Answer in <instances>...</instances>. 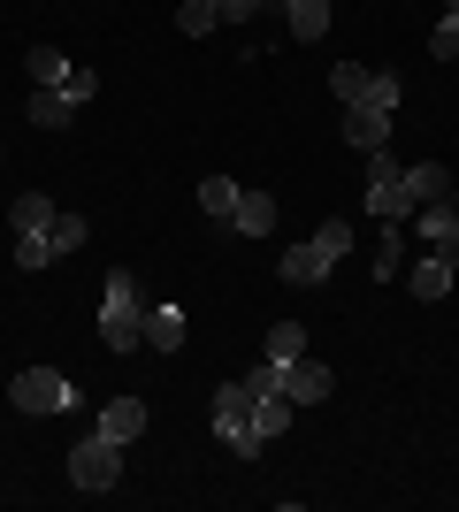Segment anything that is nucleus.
I'll return each mask as SVG.
<instances>
[{
    "mask_svg": "<svg viewBox=\"0 0 459 512\" xmlns=\"http://www.w3.org/2000/svg\"><path fill=\"white\" fill-rule=\"evenodd\" d=\"M100 337H108V352H138L146 344V299H138L131 268H108V283H100Z\"/></svg>",
    "mask_w": 459,
    "mask_h": 512,
    "instance_id": "1",
    "label": "nucleus"
},
{
    "mask_svg": "<svg viewBox=\"0 0 459 512\" xmlns=\"http://www.w3.org/2000/svg\"><path fill=\"white\" fill-rule=\"evenodd\" d=\"M345 253H352V222H322L306 245H291V253H284V268H276V276H284L291 291H314V283H322Z\"/></svg>",
    "mask_w": 459,
    "mask_h": 512,
    "instance_id": "2",
    "label": "nucleus"
},
{
    "mask_svg": "<svg viewBox=\"0 0 459 512\" xmlns=\"http://www.w3.org/2000/svg\"><path fill=\"white\" fill-rule=\"evenodd\" d=\"M69 482H77V490H85V497H108L115 482H123V444H115V436H100V428H92L85 444L69 451Z\"/></svg>",
    "mask_w": 459,
    "mask_h": 512,
    "instance_id": "3",
    "label": "nucleus"
},
{
    "mask_svg": "<svg viewBox=\"0 0 459 512\" xmlns=\"http://www.w3.org/2000/svg\"><path fill=\"white\" fill-rule=\"evenodd\" d=\"M421 199H414V176L398 169L391 153H368V214L375 222H406Z\"/></svg>",
    "mask_w": 459,
    "mask_h": 512,
    "instance_id": "4",
    "label": "nucleus"
},
{
    "mask_svg": "<svg viewBox=\"0 0 459 512\" xmlns=\"http://www.w3.org/2000/svg\"><path fill=\"white\" fill-rule=\"evenodd\" d=\"M8 398H16V413H69V406H77V383L54 375V367H16Z\"/></svg>",
    "mask_w": 459,
    "mask_h": 512,
    "instance_id": "5",
    "label": "nucleus"
},
{
    "mask_svg": "<svg viewBox=\"0 0 459 512\" xmlns=\"http://www.w3.org/2000/svg\"><path fill=\"white\" fill-rule=\"evenodd\" d=\"M85 214H54V230H31L16 237V268H46V260H69L77 245H85Z\"/></svg>",
    "mask_w": 459,
    "mask_h": 512,
    "instance_id": "6",
    "label": "nucleus"
},
{
    "mask_svg": "<svg viewBox=\"0 0 459 512\" xmlns=\"http://www.w3.org/2000/svg\"><path fill=\"white\" fill-rule=\"evenodd\" d=\"M391 115H398V107L352 100V107H345V146H352V153H383V146H391Z\"/></svg>",
    "mask_w": 459,
    "mask_h": 512,
    "instance_id": "7",
    "label": "nucleus"
},
{
    "mask_svg": "<svg viewBox=\"0 0 459 512\" xmlns=\"http://www.w3.org/2000/svg\"><path fill=\"white\" fill-rule=\"evenodd\" d=\"M329 390H337V375H329V367H314L306 352H299V360H284V398H291V406H322Z\"/></svg>",
    "mask_w": 459,
    "mask_h": 512,
    "instance_id": "8",
    "label": "nucleus"
},
{
    "mask_svg": "<svg viewBox=\"0 0 459 512\" xmlns=\"http://www.w3.org/2000/svg\"><path fill=\"white\" fill-rule=\"evenodd\" d=\"M77 107H85V100H69L62 85H39V92H31V107H23V123H39V130H69V123H77Z\"/></svg>",
    "mask_w": 459,
    "mask_h": 512,
    "instance_id": "9",
    "label": "nucleus"
},
{
    "mask_svg": "<svg viewBox=\"0 0 459 512\" xmlns=\"http://www.w3.org/2000/svg\"><path fill=\"white\" fill-rule=\"evenodd\" d=\"M230 230H238V237H268V230H276V192L245 184V192H238V214H230Z\"/></svg>",
    "mask_w": 459,
    "mask_h": 512,
    "instance_id": "10",
    "label": "nucleus"
},
{
    "mask_svg": "<svg viewBox=\"0 0 459 512\" xmlns=\"http://www.w3.org/2000/svg\"><path fill=\"white\" fill-rule=\"evenodd\" d=\"M146 352H161V360L184 352V306H146Z\"/></svg>",
    "mask_w": 459,
    "mask_h": 512,
    "instance_id": "11",
    "label": "nucleus"
},
{
    "mask_svg": "<svg viewBox=\"0 0 459 512\" xmlns=\"http://www.w3.org/2000/svg\"><path fill=\"white\" fill-rule=\"evenodd\" d=\"M230 428H253V383H222L215 390V436H230Z\"/></svg>",
    "mask_w": 459,
    "mask_h": 512,
    "instance_id": "12",
    "label": "nucleus"
},
{
    "mask_svg": "<svg viewBox=\"0 0 459 512\" xmlns=\"http://www.w3.org/2000/svg\"><path fill=\"white\" fill-rule=\"evenodd\" d=\"M100 436H115V444H138V436H146V398H108V413H100Z\"/></svg>",
    "mask_w": 459,
    "mask_h": 512,
    "instance_id": "13",
    "label": "nucleus"
},
{
    "mask_svg": "<svg viewBox=\"0 0 459 512\" xmlns=\"http://www.w3.org/2000/svg\"><path fill=\"white\" fill-rule=\"evenodd\" d=\"M54 214H62V207H54L46 192H16V207H8V230H16V237H31V230H54Z\"/></svg>",
    "mask_w": 459,
    "mask_h": 512,
    "instance_id": "14",
    "label": "nucleus"
},
{
    "mask_svg": "<svg viewBox=\"0 0 459 512\" xmlns=\"http://www.w3.org/2000/svg\"><path fill=\"white\" fill-rule=\"evenodd\" d=\"M276 8L291 16V39H299V46H314L329 31V0H276Z\"/></svg>",
    "mask_w": 459,
    "mask_h": 512,
    "instance_id": "15",
    "label": "nucleus"
},
{
    "mask_svg": "<svg viewBox=\"0 0 459 512\" xmlns=\"http://www.w3.org/2000/svg\"><path fill=\"white\" fill-rule=\"evenodd\" d=\"M23 69H31V85H69V54H54V46H31V54H23Z\"/></svg>",
    "mask_w": 459,
    "mask_h": 512,
    "instance_id": "16",
    "label": "nucleus"
},
{
    "mask_svg": "<svg viewBox=\"0 0 459 512\" xmlns=\"http://www.w3.org/2000/svg\"><path fill=\"white\" fill-rule=\"evenodd\" d=\"M452 283H459V276H452V268H444L437 253H421V260H414V299H444Z\"/></svg>",
    "mask_w": 459,
    "mask_h": 512,
    "instance_id": "17",
    "label": "nucleus"
},
{
    "mask_svg": "<svg viewBox=\"0 0 459 512\" xmlns=\"http://www.w3.org/2000/svg\"><path fill=\"white\" fill-rule=\"evenodd\" d=\"M406 176H414V199H421V207H429V199H452V169H444V161H414Z\"/></svg>",
    "mask_w": 459,
    "mask_h": 512,
    "instance_id": "18",
    "label": "nucleus"
},
{
    "mask_svg": "<svg viewBox=\"0 0 459 512\" xmlns=\"http://www.w3.org/2000/svg\"><path fill=\"white\" fill-rule=\"evenodd\" d=\"M238 192H245V184H230V176H207V184H199V207L215 214V222H230V214H238Z\"/></svg>",
    "mask_w": 459,
    "mask_h": 512,
    "instance_id": "19",
    "label": "nucleus"
},
{
    "mask_svg": "<svg viewBox=\"0 0 459 512\" xmlns=\"http://www.w3.org/2000/svg\"><path fill=\"white\" fill-rule=\"evenodd\" d=\"M368 77H375L368 62H337V69H329V92L352 107V100H368Z\"/></svg>",
    "mask_w": 459,
    "mask_h": 512,
    "instance_id": "20",
    "label": "nucleus"
},
{
    "mask_svg": "<svg viewBox=\"0 0 459 512\" xmlns=\"http://www.w3.org/2000/svg\"><path fill=\"white\" fill-rule=\"evenodd\" d=\"M215 23H222V8H215V0H184V8H176V31H184V39H207Z\"/></svg>",
    "mask_w": 459,
    "mask_h": 512,
    "instance_id": "21",
    "label": "nucleus"
},
{
    "mask_svg": "<svg viewBox=\"0 0 459 512\" xmlns=\"http://www.w3.org/2000/svg\"><path fill=\"white\" fill-rule=\"evenodd\" d=\"M398 260H406V237H398V222H383V245H375V283H398Z\"/></svg>",
    "mask_w": 459,
    "mask_h": 512,
    "instance_id": "22",
    "label": "nucleus"
},
{
    "mask_svg": "<svg viewBox=\"0 0 459 512\" xmlns=\"http://www.w3.org/2000/svg\"><path fill=\"white\" fill-rule=\"evenodd\" d=\"M306 352V329L299 321H276V329H268V360H299Z\"/></svg>",
    "mask_w": 459,
    "mask_h": 512,
    "instance_id": "23",
    "label": "nucleus"
},
{
    "mask_svg": "<svg viewBox=\"0 0 459 512\" xmlns=\"http://www.w3.org/2000/svg\"><path fill=\"white\" fill-rule=\"evenodd\" d=\"M429 54H437V62H459V23H452V16L429 31Z\"/></svg>",
    "mask_w": 459,
    "mask_h": 512,
    "instance_id": "24",
    "label": "nucleus"
},
{
    "mask_svg": "<svg viewBox=\"0 0 459 512\" xmlns=\"http://www.w3.org/2000/svg\"><path fill=\"white\" fill-rule=\"evenodd\" d=\"M222 444L238 451V459H261V444H268V436H261V428H230V436H222Z\"/></svg>",
    "mask_w": 459,
    "mask_h": 512,
    "instance_id": "25",
    "label": "nucleus"
},
{
    "mask_svg": "<svg viewBox=\"0 0 459 512\" xmlns=\"http://www.w3.org/2000/svg\"><path fill=\"white\" fill-rule=\"evenodd\" d=\"M429 253H437V260H444V268H452V276H459V222H452V230H444V237H437V245H429Z\"/></svg>",
    "mask_w": 459,
    "mask_h": 512,
    "instance_id": "26",
    "label": "nucleus"
},
{
    "mask_svg": "<svg viewBox=\"0 0 459 512\" xmlns=\"http://www.w3.org/2000/svg\"><path fill=\"white\" fill-rule=\"evenodd\" d=\"M215 8H222V23H245V16H261L268 0H215Z\"/></svg>",
    "mask_w": 459,
    "mask_h": 512,
    "instance_id": "27",
    "label": "nucleus"
},
{
    "mask_svg": "<svg viewBox=\"0 0 459 512\" xmlns=\"http://www.w3.org/2000/svg\"><path fill=\"white\" fill-rule=\"evenodd\" d=\"M62 92H69V100H92V92H100V77H92V69H69Z\"/></svg>",
    "mask_w": 459,
    "mask_h": 512,
    "instance_id": "28",
    "label": "nucleus"
},
{
    "mask_svg": "<svg viewBox=\"0 0 459 512\" xmlns=\"http://www.w3.org/2000/svg\"><path fill=\"white\" fill-rule=\"evenodd\" d=\"M444 16H452V23H459V0H444Z\"/></svg>",
    "mask_w": 459,
    "mask_h": 512,
    "instance_id": "29",
    "label": "nucleus"
},
{
    "mask_svg": "<svg viewBox=\"0 0 459 512\" xmlns=\"http://www.w3.org/2000/svg\"><path fill=\"white\" fill-rule=\"evenodd\" d=\"M452 214H459V184H452Z\"/></svg>",
    "mask_w": 459,
    "mask_h": 512,
    "instance_id": "30",
    "label": "nucleus"
}]
</instances>
